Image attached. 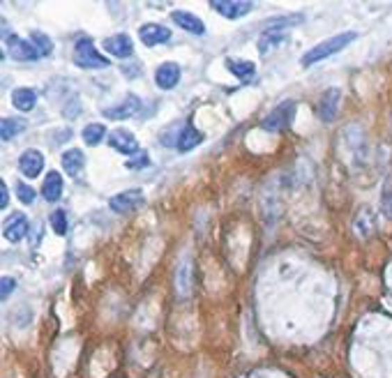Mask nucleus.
Wrapping results in <instances>:
<instances>
[{"mask_svg":"<svg viewBox=\"0 0 392 378\" xmlns=\"http://www.w3.org/2000/svg\"><path fill=\"white\" fill-rule=\"evenodd\" d=\"M355 38H358V33L346 31V33L332 35V38L323 40L321 44H316L314 49H309L307 54L302 56V67H311L314 63H321V60H325V58L339 54V51H344L351 42H355Z\"/></svg>","mask_w":392,"mask_h":378,"instance_id":"1","label":"nucleus"},{"mask_svg":"<svg viewBox=\"0 0 392 378\" xmlns=\"http://www.w3.org/2000/svg\"><path fill=\"white\" fill-rule=\"evenodd\" d=\"M74 63L83 69H99V67H106L108 58L99 54L95 44H92V40L81 38V40H76V44H74Z\"/></svg>","mask_w":392,"mask_h":378,"instance_id":"2","label":"nucleus"},{"mask_svg":"<svg viewBox=\"0 0 392 378\" xmlns=\"http://www.w3.org/2000/svg\"><path fill=\"white\" fill-rule=\"evenodd\" d=\"M295 108L297 106H295L293 99L281 101V104H277L270 113L266 115L263 122H261V127H263L266 132H279V129H286L288 125H291V120L295 115Z\"/></svg>","mask_w":392,"mask_h":378,"instance_id":"3","label":"nucleus"},{"mask_svg":"<svg viewBox=\"0 0 392 378\" xmlns=\"http://www.w3.org/2000/svg\"><path fill=\"white\" fill-rule=\"evenodd\" d=\"M143 108V101L136 97V94H127V97H122L118 104L104 108V118L106 120H127V118H134V115H139Z\"/></svg>","mask_w":392,"mask_h":378,"instance_id":"4","label":"nucleus"},{"mask_svg":"<svg viewBox=\"0 0 392 378\" xmlns=\"http://www.w3.org/2000/svg\"><path fill=\"white\" fill-rule=\"evenodd\" d=\"M3 38H5V44H7V54H10L14 60H40L42 58V54L35 49L33 42L21 40L12 33H5Z\"/></svg>","mask_w":392,"mask_h":378,"instance_id":"5","label":"nucleus"},{"mask_svg":"<svg viewBox=\"0 0 392 378\" xmlns=\"http://www.w3.org/2000/svg\"><path fill=\"white\" fill-rule=\"evenodd\" d=\"M141 206H143V192L141 189H125V192L111 196V201H108V208L118 215H127V213H132V210L141 208Z\"/></svg>","mask_w":392,"mask_h":378,"instance_id":"6","label":"nucleus"},{"mask_svg":"<svg viewBox=\"0 0 392 378\" xmlns=\"http://www.w3.org/2000/svg\"><path fill=\"white\" fill-rule=\"evenodd\" d=\"M108 145H111L113 150L122 152V155H139L141 148H139V141H136V136L132 132H127V129H113L111 134H108Z\"/></svg>","mask_w":392,"mask_h":378,"instance_id":"7","label":"nucleus"},{"mask_svg":"<svg viewBox=\"0 0 392 378\" xmlns=\"http://www.w3.org/2000/svg\"><path fill=\"white\" fill-rule=\"evenodd\" d=\"M28 217L24 213H14L5 220V227H3V236L10 240V243H19V240H24L28 233Z\"/></svg>","mask_w":392,"mask_h":378,"instance_id":"8","label":"nucleus"},{"mask_svg":"<svg viewBox=\"0 0 392 378\" xmlns=\"http://www.w3.org/2000/svg\"><path fill=\"white\" fill-rule=\"evenodd\" d=\"M19 171L24 173L26 178H38L42 171H44V155L40 150H26L24 155L19 157Z\"/></svg>","mask_w":392,"mask_h":378,"instance_id":"9","label":"nucleus"},{"mask_svg":"<svg viewBox=\"0 0 392 378\" xmlns=\"http://www.w3.org/2000/svg\"><path fill=\"white\" fill-rule=\"evenodd\" d=\"M180 74H183V72H180L178 63H164V65H159L157 72H155V83L162 90H171V88H176V85H178Z\"/></svg>","mask_w":392,"mask_h":378,"instance_id":"10","label":"nucleus"},{"mask_svg":"<svg viewBox=\"0 0 392 378\" xmlns=\"http://www.w3.org/2000/svg\"><path fill=\"white\" fill-rule=\"evenodd\" d=\"M139 38L146 47H157V44H166L171 40V31L159 24H146L139 28Z\"/></svg>","mask_w":392,"mask_h":378,"instance_id":"11","label":"nucleus"},{"mask_svg":"<svg viewBox=\"0 0 392 378\" xmlns=\"http://www.w3.org/2000/svg\"><path fill=\"white\" fill-rule=\"evenodd\" d=\"M104 49H106V54H111L115 58H129L134 54V42L129 40V35L118 33L104 40Z\"/></svg>","mask_w":392,"mask_h":378,"instance_id":"12","label":"nucleus"},{"mask_svg":"<svg viewBox=\"0 0 392 378\" xmlns=\"http://www.w3.org/2000/svg\"><path fill=\"white\" fill-rule=\"evenodd\" d=\"M339 99H342V92L337 88L328 90L318 101V118L323 122H332L337 118V108H339Z\"/></svg>","mask_w":392,"mask_h":378,"instance_id":"13","label":"nucleus"},{"mask_svg":"<svg viewBox=\"0 0 392 378\" xmlns=\"http://www.w3.org/2000/svg\"><path fill=\"white\" fill-rule=\"evenodd\" d=\"M171 19L176 21V24L183 28V31L192 33V35H206V24L196 17L192 12H185V10H176L171 14Z\"/></svg>","mask_w":392,"mask_h":378,"instance_id":"14","label":"nucleus"},{"mask_svg":"<svg viewBox=\"0 0 392 378\" xmlns=\"http://www.w3.org/2000/svg\"><path fill=\"white\" fill-rule=\"evenodd\" d=\"M252 3H231V0H222V3H213V10L215 12H220L222 17H227L231 21H236V19H243L245 14H250L252 12Z\"/></svg>","mask_w":392,"mask_h":378,"instance_id":"15","label":"nucleus"},{"mask_svg":"<svg viewBox=\"0 0 392 378\" xmlns=\"http://www.w3.org/2000/svg\"><path fill=\"white\" fill-rule=\"evenodd\" d=\"M203 139H206V136H203L194 125H190V122H187V125L180 129V134H178V139H176V148L180 152H190V150L196 148V145H201Z\"/></svg>","mask_w":392,"mask_h":378,"instance_id":"16","label":"nucleus"},{"mask_svg":"<svg viewBox=\"0 0 392 378\" xmlns=\"http://www.w3.org/2000/svg\"><path fill=\"white\" fill-rule=\"evenodd\" d=\"M83 166H85L83 150H79V148L65 150V155H63V169H65V173H67V176L79 178V176H81V171H83Z\"/></svg>","mask_w":392,"mask_h":378,"instance_id":"17","label":"nucleus"},{"mask_svg":"<svg viewBox=\"0 0 392 378\" xmlns=\"http://www.w3.org/2000/svg\"><path fill=\"white\" fill-rule=\"evenodd\" d=\"M63 187H65L63 176L58 171H51V173H47L44 185H42V196H44L49 203H56L63 196Z\"/></svg>","mask_w":392,"mask_h":378,"instance_id":"18","label":"nucleus"},{"mask_svg":"<svg viewBox=\"0 0 392 378\" xmlns=\"http://www.w3.org/2000/svg\"><path fill=\"white\" fill-rule=\"evenodd\" d=\"M286 40H288V35H286L284 31H266V33L259 38V44H256V47H259L261 54L268 56L270 51H275L277 47L284 44Z\"/></svg>","mask_w":392,"mask_h":378,"instance_id":"19","label":"nucleus"},{"mask_svg":"<svg viewBox=\"0 0 392 378\" xmlns=\"http://www.w3.org/2000/svg\"><path fill=\"white\" fill-rule=\"evenodd\" d=\"M12 104L24 113L33 111L35 104H38V92L31 88H17L12 92Z\"/></svg>","mask_w":392,"mask_h":378,"instance_id":"20","label":"nucleus"},{"mask_svg":"<svg viewBox=\"0 0 392 378\" xmlns=\"http://www.w3.org/2000/svg\"><path fill=\"white\" fill-rule=\"evenodd\" d=\"M227 69L231 72L234 76H238L240 81H250L254 76V72H256V65L250 63V60H227Z\"/></svg>","mask_w":392,"mask_h":378,"instance_id":"21","label":"nucleus"},{"mask_svg":"<svg viewBox=\"0 0 392 378\" xmlns=\"http://www.w3.org/2000/svg\"><path fill=\"white\" fill-rule=\"evenodd\" d=\"M24 129H26V120L3 118V120H0V139H3V141H12L14 136L21 134Z\"/></svg>","mask_w":392,"mask_h":378,"instance_id":"22","label":"nucleus"},{"mask_svg":"<svg viewBox=\"0 0 392 378\" xmlns=\"http://www.w3.org/2000/svg\"><path fill=\"white\" fill-rule=\"evenodd\" d=\"M81 136H83V143H85V145H97V143L104 141V136H106V127L101 125V122H92V125L83 127Z\"/></svg>","mask_w":392,"mask_h":378,"instance_id":"23","label":"nucleus"},{"mask_svg":"<svg viewBox=\"0 0 392 378\" xmlns=\"http://www.w3.org/2000/svg\"><path fill=\"white\" fill-rule=\"evenodd\" d=\"M31 42L35 44V49L42 54V58H47L51 51H54V42H51V38H49V35H44V33H40V31L31 33Z\"/></svg>","mask_w":392,"mask_h":378,"instance_id":"24","label":"nucleus"},{"mask_svg":"<svg viewBox=\"0 0 392 378\" xmlns=\"http://www.w3.org/2000/svg\"><path fill=\"white\" fill-rule=\"evenodd\" d=\"M51 229H54L58 236L67 233V213H65V210H54V213H51Z\"/></svg>","mask_w":392,"mask_h":378,"instance_id":"25","label":"nucleus"},{"mask_svg":"<svg viewBox=\"0 0 392 378\" xmlns=\"http://www.w3.org/2000/svg\"><path fill=\"white\" fill-rule=\"evenodd\" d=\"M302 14H291V17H281V19H275L268 24V31H281V28H288V26H297L302 24Z\"/></svg>","mask_w":392,"mask_h":378,"instance_id":"26","label":"nucleus"},{"mask_svg":"<svg viewBox=\"0 0 392 378\" xmlns=\"http://www.w3.org/2000/svg\"><path fill=\"white\" fill-rule=\"evenodd\" d=\"M148 164H150L148 152H139V155H136V157H129L125 166H127L129 171H139V169H146Z\"/></svg>","mask_w":392,"mask_h":378,"instance_id":"27","label":"nucleus"},{"mask_svg":"<svg viewBox=\"0 0 392 378\" xmlns=\"http://www.w3.org/2000/svg\"><path fill=\"white\" fill-rule=\"evenodd\" d=\"M17 196L21 203H33L35 201V189L26 183H17Z\"/></svg>","mask_w":392,"mask_h":378,"instance_id":"28","label":"nucleus"},{"mask_svg":"<svg viewBox=\"0 0 392 378\" xmlns=\"http://www.w3.org/2000/svg\"><path fill=\"white\" fill-rule=\"evenodd\" d=\"M14 286H17V281H14L12 277H3V279H0V297H3V300H7V297H10V293L14 290Z\"/></svg>","mask_w":392,"mask_h":378,"instance_id":"29","label":"nucleus"},{"mask_svg":"<svg viewBox=\"0 0 392 378\" xmlns=\"http://www.w3.org/2000/svg\"><path fill=\"white\" fill-rule=\"evenodd\" d=\"M0 189H3V196H0V208H7V203H10V189H7L5 183H0Z\"/></svg>","mask_w":392,"mask_h":378,"instance_id":"30","label":"nucleus"}]
</instances>
